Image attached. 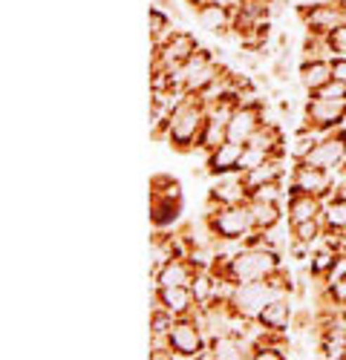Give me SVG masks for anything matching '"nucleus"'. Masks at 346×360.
I'll list each match as a JSON object with an SVG mask.
<instances>
[{
	"label": "nucleus",
	"instance_id": "obj_8",
	"mask_svg": "<svg viewBox=\"0 0 346 360\" xmlns=\"http://www.w3.org/2000/svg\"><path fill=\"white\" fill-rule=\"evenodd\" d=\"M248 191L243 185L240 173H231V176H222L219 182H214V188L208 191V205H205V214L208 211H217V207H225V205H243L248 202Z\"/></svg>",
	"mask_w": 346,
	"mask_h": 360
},
{
	"label": "nucleus",
	"instance_id": "obj_27",
	"mask_svg": "<svg viewBox=\"0 0 346 360\" xmlns=\"http://www.w3.org/2000/svg\"><path fill=\"white\" fill-rule=\"evenodd\" d=\"M326 4H338V0H297V6H326Z\"/></svg>",
	"mask_w": 346,
	"mask_h": 360
},
{
	"label": "nucleus",
	"instance_id": "obj_18",
	"mask_svg": "<svg viewBox=\"0 0 346 360\" xmlns=\"http://www.w3.org/2000/svg\"><path fill=\"white\" fill-rule=\"evenodd\" d=\"M283 173H286V170H283V159H269V162H263L260 167L243 170L240 179H243L248 196H251L257 188H263V185H269V182H277V179H283Z\"/></svg>",
	"mask_w": 346,
	"mask_h": 360
},
{
	"label": "nucleus",
	"instance_id": "obj_28",
	"mask_svg": "<svg viewBox=\"0 0 346 360\" xmlns=\"http://www.w3.org/2000/svg\"><path fill=\"white\" fill-rule=\"evenodd\" d=\"M185 4H188L191 9H196V6H205V4H214V0H185Z\"/></svg>",
	"mask_w": 346,
	"mask_h": 360
},
{
	"label": "nucleus",
	"instance_id": "obj_12",
	"mask_svg": "<svg viewBox=\"0 0 346 360\" xmlns=\"http://www.w3.org/2000/svg\"><path fill=\"white\" fill-rule=\"evenodd\" d=\"M156 303L177 317L193 314V309H199L191 285H156Z\"/></svg>",
	"mask_w": 346,
	"mask_h": 360
},
{
	"label": "nucleus",
	"instance_id": "obj_16",
	"mask_svg": "<svg viewBox=\"0 0 346 360\" xmlns=\"http://www.w3.org/2000/svg\"><path fill=\"white\" fill-rule=\"evenodd\" d=\"M248 352H251L248 340L222 332V335L208 338V354L205 357H214V360H243V357H248Z\"/></svg>",
	"mask_w": 346,
	"mask_h": 360
},
{
	"label": "nucleus",
	"instance_id": "obj_9",
	"mask_svg": "<svg viewBox=\"0 0 346 360\" xmlns=\"http://www.w3.org/2000/svg\"><path fill=\"white\" fill-rule=\"evenodd\" d=\"M234 9H237V4L214 0V4L196 6L193 15H196L199 26H202V29H208L211 35H228V32H231V23H234Z\"/></svg>",
	"mask_w": 346,
	"mask_h": 360
},
{
	"label": "nucleus",
	"instance_id": "obj_7",
	"mask_svg": "<svg viewBox=\"0 0 346 360\" xmlns=\"http://www.w3.org/2000/svg\"><path fill=\"white\" fill-rule=\"evenodd\" d=\"M297 18L303 20V29L309 35H329L335 26L346 23V12L338 4L326 6H297Z\"/></svg>",
	"mask_w": 346,
	"mask_h": 360
},
{
	"label": "nucleus",
	"instance_id": "obj_17",
	"mask_svg": "<svg viewBox=\"0 0 346 360\" xmlns=\"http://www.w3.org/2000/svg\"><path fill=\"white\" fill-rule=\"evenodd\" d=\"M332 81V61L329 58H303L300 64V84L303 89L312 96L321 86H326Z\"/></svg>",
	"mask_w": 346,
	"mask_h": 360
},
{
	"label": "nucleus",
	"instance_id": "obj_24",
	"mask_svg": "<svg viewBox=\"0 0 346 360\" xmlns=\"http://www.w3.org/2000/svg\"><path fill=\"white\" fill-rule=\"evenodd\" d=\"M283 179H277V182H269V185H263V188H257L251 196H257V199H266V202H280L283 199Z\"/></svg>",
	"mask_w": 346,
	"mask_h": 360
},
{
	"label": "nucleus",
	"instance_id": "obj_5",
	"mask_svg": "<svg viewBox=\"0 0 346 360\" xmlns=\"http://www.w3.org/2000/svg\"><path fill=\"white\" fill-rule=\"evenodd\" d=\"M343 122H346V101H329V98L309 96V101L303 107V127L326 136L332 130H340Z\"/></svg>",
	"mask_w": 346,
	"mask_h": 360
},
{
	"label": "nucleus",
	"instance_id": "obj_2",
	"mask_svg": "<svg viewBox=\"0 0 346 360\" xmlns=\"http://www.w3.org/2000/svg\"><path fill=\"white\" fill-rule=\"evenodd\" d=\"M167 343L177 352V357H205L208 354V335L196 314L177 317V323L167 332Z\"/></svg>",
	"mask_w": 346,
	"mask_h": 360
},
{
	"label": "nucleus",
	"instance_id": "obj_19",
	"mask_svg": "<svg viewBox=\"0 0 346 360\" xmlns=\"http://www.w3.org/2000/svg\"><path fill=\"white\" fill-rule=\"evenodd\" d=\"M248 211H251V222H254V231H271L280 225L283 219V211H280V202H266V199H257L251 196L248 199Z\"/></svg>",
	"mask_w": 346,
	"mask_h": 360
},
{
	"label": "nucleus",
	"instance_id": "obj_25",
	"mask_svg": "<svg viewBox=\"0 0 346 360\" xmlns=\"http://www.w3.org/2000/svg\"><path fill=\"white\" fill-rule=\"evenodd\" d=\"M326 41H329V46H332L335 58H338V55H346V23L335 26V29H332V32L326 35Z\"/></svg>",
	"mask_w": 346,
	"mask_h": 360
},
{
	"label": "nucleus",
	"instance_id": "obj_6",
	"mask_svg": "<svg viewBox=\"0 0 346 360\" xmlns=\"http://www.w3.org/2000/svg\"><path fill=\"white\" fill-rule=\"evenodd\" d=\"M306 165H314V167H323V170H335L338 173L346 165V127L326 133L321 139V144L312 150V156L306 159Z\"/></svg>",
	"mask_w": 346,
	"mask_h": 360
},
{
	"label": "nucleus",
	"instance_id": "obj_30",
	"mask_svg": "<svg viewBox=\"0 0 346 360\" xmlns=\"http://www.w3.org/2000/svg\"><path fill=\"white\" fill-rule=\"evenodd\" d=\"M340 311H343V317H346V309H340Z\"/></svg>",
	"mask_w": 346,
	"mask_h": 360
},
{
	"label": "nucleus",
	"instance_id": "obj_15",
	"mask_svg": "<svg viewBox=\"0 0 346 360\" xmlns=\"http://www.w3.org/2000/svg\"><path fill=\"white\" fill-rule=\"evenodd\" d=\"M295 320V311H292V300L288 297H277L263 309V314L257 317V326L260 328H269V332H286L288 326Z\"/></svg>",
	"mask_w": 346,
	"mask_h": 360
},
{
	"label": "nucleus",
	"instance_id": "obj_21",
	"mask_svg": "<svg viewBox=\"0 0 346 360\" xmlns=\"http://www.w3.org/2000/svg\"><path fill=\"white\" fill-rule=\"evenodd\" d=\"M321 139H323V133L309 130V127H300L297 136H295V141L288 144V159H292V162H306V159L312 156V150L321 144Z\"/></svg>",
	"mask_w": 346,
	"mask_h": 360
},
{
	"label": "nucleus",
	"instance_id": "obj_13",
	"mask_svg": "<svg viewBox=\"0 0 346 360\" xmlns=\"http://www.w3.org/2000/svg\"><path fill=\"white\" fill-rule=\"evenodd\" d=\"M196 274H199V268L188 257H170L153 271V280L156 285H191Z\"/></svg>",
	"mask_w": 346,
	"mask_h": 360
},
{
	"label": "nucleus",
	"instance_id": "obj_3",
	"mask_svg": "<svg viewBox=\"0 0 346 360\" xmlns=\"http://www.w3.org/2000/svg\"><path fill=\"white\" fill-rule=\"evenodd\" d=\"M335 188H338L335 170H323V167H314V165H306V162H295L286 193H309V196H321L326 202L335 193Z\"/></svg>",
	"mask_w": 346,
	"mask_h": 360
},
{
	"label": "nucleus",
	"instance_id": "obj_26",
	"mask_svg": "<svg viewBox=\"0 0 346 360\" xmlns=\"http://www.w3.org/2000/svg\"><path fill=\"white\" fill-rule=\"evenodd\" d=\"M332 78H338V81L346 84V55L332 58Z\"/></svg>",
	"mask_w": 346,
	"mask_h": 360
},
{
	"label": "nucleus",
	"instance_id": "obj_20",
	"mask_svg": "<svg viewBox=\"0 0 346 360\" xmlns=\"http://www.w3.org/2000/svg\"><path fill=\"white\" fill-rule=\"evenodd\" d=\"M323 228L326 231H343L346 233V196L340 193H332L326 202H323Z\"/></svg>",
	"mask_w": 346,
	"mask_h": 360
},
{
	"label": "nucleus",
	"instance_id": "obj_1",
	"mask_svg": "<svg viewBox=\"0 0 346 360\" xmlns=\"http://www.w3.org/2000/svg\"><path fill=\"white\" fill-rule=\"evenodd\" d=\"M202 225H205L208 236L217 239V243H243V239L254 231L248 202L225 205V207H217V211H208L202 217Z\"/></svg>",
	"mask_w": 346,
	"mask_h": 360
},
{
	"label": "nucleus",
	"instance_id": "obj_10",
	"mask_svg": "<svg viewBox=\"0 0 346 360\" xmlns=\"http://www.w3.org/2000/svg\"><path fill=\"white\" fill-rule=\"evenodd\" d=\"M243 150L245 144H237V141H222L217 144L211 153H208V162H205V170L208 176L214 179H222V176H231V173H240V159H243Z\"/></svg>",
	"mask_w": 346,
	"mask_h": 360
},
{
	"label": "nucleus",
	"instance_id": "obj_23",
	"mask_svg": "<svg viewBox=\"0 0 346 360\" xmlns=\"http://www.w3.org/2000/svg\"><path fill=\"white\" fill-rule=\"evenodd\" d=\"M312 96H317V98H329V101H346V84L338 81V78H332L326 86H321V89H317V93H312Z\"/></svg>",
	"mask_w": 346,
	"mask_h": 360
},
{
	"label": "nucleus",
	"instance_id": "obj_4",
	"mask_svg": "<svg viewBox=\"0 0 346 360\" xmlns=\"http://www.w3.org/2000/svg\"><path fill=\"white\" fill-rule=\"evenodd\" d=\"M153 72L156 70H165V72H177L179 67H185L188 58L199 49L196 38L191 32H185V29H173V32L153 46Z\"/></svg>",
	"mask_w": 346,
	"mask_h": 360
},
{
	"label": "nucleus",
	"instance_id": "obj_29",
	"mask_svg": "<svg viewBox=\"0 0 346 360\" xmlns=\"http://www.w3.org/2000/svg\"><path fill=\"white\" fill-rule=\"evenodd\" d=\"M338 6H340V9L346 12V0H338Z\"/></svg>",
	"mask_w": 346,
	"mask_h": 360
},
{
	"label": "nucleus",
	"instance_id": "obj_11",
	"mask_svg": "<svg viewBox=\"0 0 346 360\" xmlns=\"http://www.w3.org/2000/svg\"><path fill=\"white\" fill-rule=\"evenodd\" d=\"M182 219V196L177 193H150V225L165 231Z\"/></svg>",
	"mask_w": 346,
	"mask_h": 360
},
{
	"label": "nucleus",
	"instance_id": "obj_14",
	"mask_svg": "<svg viewBox=\"0 0 346 360\" xmlns=\"http://www.w3.org/2000/svg\"><path fill=\"white\" fill-rule=\"evenodd\" d=\"M323 214V199L321 196H309V193H288V205H286V217H288V228L317 219Z\"/></svg>",
	"mask_w": 346,
	"mask_h": 360
},
{
	"label": "nucleus",
	"instance_id": "obj_22",
	"mask_svg": "<svg viewBox=\"0 0 346 360\" xmlns=\"http://www.w3.org/2000/svg\"><path fill=\"white\" fill-rule=\"evenodd\" d=\"M177 323V314H170L167 309L156 306V311L150 314V340H167L170 326Z\"/></svg>",
	"mask_w": 346,
	"mask_h": 360
}]
</instances>
